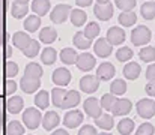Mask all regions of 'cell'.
Wrapping results in <instances>:
<instances>
[{
	"label": "cell",
	"mask_w": 155,
	"mask_h": 135,
	"mask_svg": "<svg viewBox=\"0 0 155 135\" xmlns=\"http://www.w3.org/2000/svg\"><path fill=\"white\" fill-rule=\"evenodd\" d=\"M151 38H152V33H151V30L146 26H137L131 32V42L136 45V47L149 44Z\"/></svg>",
	"instance_id": "obj_2"
},
{
	"label": "cell",
	"mask_w": 155,
	"mask_h": 135,
	"mask_svg": "<svg viewBox=\"0 0 155 135\" xmlns=\"http://www.w3.org/2000/svg\"><path fill=\"white\" fill-rule=\"evenodd\" d=\"M78 104H80V93L75 92V90H69V92L66 93V96H65V99H63L60 108H62V110H66V108H72V107H75V105H78Z\"/></svg>",
	"instance_id": "obj_18"
},
{
	"label": "cell",
	"mask_w": 155,
	"mask_h": 135,
	"mask_svg": "<svg viewBox=\"0 0 155 135\" xmlns=\"http://www.w3.org/2000/svg\"><path fill=\"white\" fill-rule=\"evenodd\" d=\"M2 123H3V110H2V99H0V129H2Z\"/></svg>",
	"instance_id": "obj_53"
},
{
	"label": "cell",
	"mask_w": 155,
	"mask_h": 135,
	"mask_svg": "<svg viewBox=\"0 0 155 135\" xmlns=\"http://www.w3.org/2000/svg\"><path fill=\"white\" fill-rule=\"evenodd\" d=\"M114 116H110V114H103V116H100L98 119H95V125L98 126V128H101L104 131H110L111 128H113V125H114V119H113Z\"/></svg>",
	"instance_id": "obj_26"
},
{
	"label": "cell",
	"mask_w": 155,
	"mask_h": 135,
	"mask_svg": "<svg viewBox=\"0 0 155 135\" xmlns=\"http://www.w3.org/2000/svg\"><path fill=\"white\" fill-rule=\"evenodd\" d=\"M114 74H116V69H114V66L111 65V63H108V62H104L101 63L98 68H97V77L100 78V80H111L113 77H114Z\"/></svg>",
	"instance_id": "obj_13"
},
{
	"label": "cell",
	"mask_w": 155,
	"mask_h": 135,
	"mask_svg": "<svg viewBox=\"0 0 155 135\" xmlns=\"http://www.w3.org/2000/svg\"><path fill=\"white\" fill-rule=\"evenodd\" d=\"M116 6L122 11V12H127V11H133L134 6L137 5L136 0H114Z\"/></svg>",
	"instance_id": "obj_43"
},
{
	"label": "cell",
	"mask_w": 155,
	"mask_h": 135,
	"mask_svg": "<svg viewBox=\"0 0 155 135\" xmlns=\"http://www.w3.org/2000/svg\"><path fill=\"white\" fill-rule=\"evenodd\" d=\"M66 90H63V87H56V89L51 90V101L53 104L56 105V107H59L60 108V105H62V102H63V99H65V96H66Z\"/></svg>",
	"instance_id": "obj_33"
},
{
	"label": "cell",
	"mask_w": 155,
	"mask_h": 135,
	"mask_svg": "<svg viewBox=\"0 0 155 135\" xmlns=\"http://www.w3.org/2000/svg\"><path fill=\"white\" fill-rule=\"evenodd\" d=\"M116 102H117V98L113 93H107L101 98V107H103V110H107V111H113Z\"/></svg>",
	"instance_id": "obj_32"
},
{
	"label": "cell",
	"mask_w": 155,
	"mask_h": 135,
	"mask_svg": "<svg viewBox=\"0 0 155 135\" xmlns=\"http://www.w3.org/2000/svg\"><path fill=\"white\" fill-rule=\"evenodd\" d=\"M137 113L142 119H151L155 116V101L140 99L137 102Z\"/></svg>",
	"instance_id": "obj_4"
},
{
	"label": "cell",
	"mask_w": 155,
	"mask_h": 135,
	"mask_svg": "<svg viewBox=\"0 0 155 135\" xmlns=\"http://www.w3.org/2000/svg\"><path fill=\"white\" fill-rule=\"evenodd\" d=\"M35 105L39 110H45L48 107V92L47 90L38 92V95L35 96Z\"/></svg>",
	"instance_id": "obj_37"
},
{
	"label": "cell",
	"mask_w": 155,
	"mask_h": 135,
	"mask_svg": "<svg viewBox=\"0 0 155 135\" xmlns=\"http://www.w3.org/2000/svg\"><path fill=\"white\" fill-rule=\"evenodd\" d=\"M69 15H71V6L66 5V3H60V5H57V6L51 11L50 18H51L53 23L62 24V23H65V21L68 20Z\"/></svg>",
	"instance_id": "obj_3"
},
{
	"label": "cell",
	"mask_w": 155,
	"mask_h": 135,
	"mask_svg": "<svg viewBox=\"0 0 155 135\" xmlns=\"http://www.w3.org/2000/svg\"><path fill=\"white\" fill-rule=\"evenodd\" d=\"M98 135H111V134H107V132H101V134H98Z\"/></svg>",
	"instance_id": "obj_56"
},
{
	"label": "cell",
	"mask_w": 155,
	"mask_h": 135,
	"mask_svg": "<svg viewBox=\"0 0 155 135\" xmlns=\"http://www.w3.org/2000/svg\"><path fill=\"white\" fill-rule=\"evenodd\" d=\"M142 17L145 20H154L155 18V2H146L140 8Z\"/></svg>",
	"instance_id": "obj_31"
},
{
	"label": "cell",
	"mask_w": 155,
	"mask_h": 135,
	"mask_svg": "<svg viewBox=\"0 0 155 135\" xmlns=\"http://www.w3.org/2000/svg\"><path fill=\"white\" fill-rule=\"evenodd\" d=\"M72 42H74V45H75L77 48H80V50H87V48L92 45V41L84 36V32H77V33L74 35Z\"/></svg>",
	"instance_id": "obj_28"
},
{
	"label": "cell",
	"mask_w": 155,
	"mask_h": 135,
	"mask_svg": "<svg viewBox=\"0 0 155 135\" xmlns=\"http://www.w3.org/2000/svg\"><path fill=\"white\" fill-rule=\"evenodd\" d=\"M32 42V38L26 33V32H17L14 33V38H12V44L14 47H17L18 50H26Z\"/></svg>",
	"instance_id": "obj_14"
},
{
	"label": "cell",
	"mask_w": 155,
	"mask_h": 135,
	"mask_svg": "<svg viewBox=\"0 0 155 135\" xmlns=\"http://www.w3.org/2000/svg\"><path fill=\"white\" fill-rule=\"evenodd\" d=\"M81 122H83V114L78 110H72V111L66 113L65 117H63V125L66 128H72L74 129L78 125H81Z\"/></svg>",
	"instance_id": "obj_12"
},
{
	"label": "cell",
	"mask_w": 155,
	"mask_h": 135,
	"mask_svg": "<svg viewBox=\"0 0 155 135\" xmlns=\"http://www.w3.org/2000/svg\"><path fill=\"white\" fill-rule=\"evenodd\" d=\"M17 89V84H15V81L14 80H6V83H5V90H6V93H14Z\"/></svg>",
	"instance_id": "obj_48"
},
{
	"label": "cell",
	"mask_w": 155,
	"mask_h": 135,
	"mask_svg": "<svg viewBox=\"0 0 155 135\" xmlns=\"http://www.w3.org/2000/svg\"><path fill=\"white\" fill-rule=\"evenodd\" d=\"M133 108V104L130 99H117L114 108H113V116H127Z\"/></svg>",
	"instance_id": "obj_15"
},
{
	"label": "cell",
	"mask_w": 155,
	"mask_h": 135,
	"mask_svg": "<svg viewBox=\"0 0 155 135\" xmlns=\"http://www.w3.org/2000/svg\"><path fill=\"white\" fill-rule=\"evenodd\" d=\"M117 131L120 135H130L134 131V122L131 119H122L119 123H117Z\"/></svg>",
	"instance_id": "obj_30"
},
{
	"label": "cell",
	"mask_w": 155,
	"mask_h": 135,
	"mask_svg": "<svg viewBox=\"0 0 155 135\" xmlns=\"http://www.w3.org/2000/svg\"><path fill=\"white\" fill-rule=\"evenodd\" d=\"M139 56H140V59H142L143 62H146V63L154 62L155 60V47H145V48H142L140 53H139Z\"/></svg>",
	"instance_id": "obj_39"
},
{
	"label": "cell",
	"mask_w": 155,
	"mask_h": 135,
	"mask_svg": "<svg viewBox=\"0 0 155 135\" xmlns=\"http://www.w3.org/2000/svg\"><path fill=\"white\" fill-rule=\"evenodd\" d=\"M78 135H98L97 134V129L91 125H84L80 131H78Z\"/></svg>",
	"instance_id": "obj_47"
},
{
	"label": "cell",
	"mask_w": 155,
	"mask_h": 135,
	"mask_svg": "<svg viewBox=\"0 0 155 135\" xmlns=\"http://www.w3.org/2000/svg\"><path fill=\"white\" fill-rule=\"evenodd\" d=\"M23 122H24L26 128H29V129H36V128L42 123V114H41L39 110L35 108V107L26 108V111L23 113Z\"/></svg>",
	"instance_id": "obj_1"
},
{
	"label": "cell",
	"mask_w": 155,
	"mask_h": 135,
	"mask_svg": "<svg viewBox=\"0 0 155 135\" xmlns=\"http://www.w3.org/2000/svg\"><path fill=\"white\" fill-rule=\"evenodd\" d=\"M24 107V102H23V98L21 96H12L8 99L6 102V110L11 113V114H17L23 110Z\"/></svg>",
	"instance_id": "obj_20"
},
{
	"label": "cell",
	"mask_w": 155,
	"mask_h": 135,
	"mask_svg": "<svg viewBox=\"0 0 155 135\" xmlns=\"http://www.w3.org/2000/svg\"><path fill=\"white\" fill-rule=\"evenodd\" d=\"M51 135H69V134H68V131H65V129H57V131H54Z\"/></svg>",
	"instance_id": "obj_52"
},
{
	"label": "cell",
	"mask_w": 155,
	"mask_h": 135,
	"mask_svg": "<svg viewBox=\"0 0 155 135\" xmlns=\"http://www.w3.org/2000/svg\"><path fill=\"white\" fill-rule=\"evenodd\" d=\"M11 12H12V15H14L15 18H23V17H26V15H27V12H29V6H27V5L14 3V5H12Z\"/></svg>",
	"instance_id": "obj_40"
},
{
	"label": "cell",
	"mask_w": 155,
	"mask_h": 135,
	"mask_svg": "<svg viewBox=\"0 0 155 135\" xmlns=\"http://www.w3.org/2000/svg\"><path fill=\"white\" fill-rule=\"evenodd\" d=\"M125 92H127V83H125V80L119 78V80H114V81L111 83V86H110V93L119 96V95H124Z\"/></svg>",
	"instance_id": "obj_36"
},
{
	"label": "cell",
	"mask_w": 155,
	"mask_h": 135,
	"mask_svg": "<svg viewBox=\"0 0 155 135\" xmlns=\"http://www.w3.org/2000/svg\"><path fill=\"white\" fill-rule=\"evenodd\" d=\"M155 128L151 125V123H143L137 128V132L136 135H154Z\"/></svg>",
	"instance_id": "obj_46"
},
{
	"label": "cell",
	"mask_w": 155,
	"mask_h": 135,
	"mask_svg": "<svg viewBox=\"0 0 155 135\" xmlns=\"http://www.w3.org/2000/svg\"><path fill=\"white\" fill-rule=\"evenodd\" d=\"M77 59H78V54L75 53L74 48H63V50L60 51V60H62L65 65L77 63Z\"/></svg>",
	"instance_id": "obj_23"
},
{
	"label": "cell",
	"mask_w": 155,
	"mask_h": 135,
	"mask_svg": "<svg viewBox=\"0 0 155 135\" xmlns=\"http://www.w3.org/2000/svg\"><path fill=\"white\" fill-rule=\"evenodd\" d=\"M75 3L80 8H86V6H91L92 5V0H75Z\"/></svg>",
	"instance_id": "obj_51"
},
{
	"label": "cell",
	"mask_w": 155,
	"mask_h": 135,
	"mask_svg": "<svg viewBox=\"0 0 155 135\" xmlns=\"http://www.w3.org/2000/svg\"><path fill=\"white\" fill-rule=\"evenodd\" d=\"M117 21H119V24H120V26H124V27H131V26H134V24H136V21H137V15H136V12H134V11L120 12V15H119Z\"/></svg>",
	"instance_id": "obj_21"
},
{
	"label": "cell",
	"mask_w": 155,
	"mask_h": 135,
	"mask_svg": "<svg viewBox=\"0 0 155 135\" xmlns=\"http://www.w3.org/2000/svg\"><path fill=\"white\" fill-rule=\"evenodd\" d=\"M32 9L38 17H44L50 11V2L48 0H33L32 2Z\"/></svg>",
	"instance_id": "obj_22"
},
{
	"label": "cell",
	"mask_w": 155,
	"mask_h": 135,
	"mask_svg": "<svg viewBox=\"0 0 155 135\" xmlns=\"http://www.w3.org/2000/svg\"><path fill=\"white\" fill-rule=\"evenodd\" d=\"M145 90H146V93H148L149 96H155V80L154 81H149V83L146 84Z\"/></svg>",
	"instance_id": "obj_50"
},
{
	"label": "cell",
	"mask_w": 155,
	"mask_h": 135,
	"mask_svg": "<svg viewBox=\"0 0 155 135\" xmlns=\"http://www.w3.org/2000/svg\"><path fill=\"white\" fill-rule=\"evenodd\" d=\"M140 71H142V68H140L139 63H136V62H130V63H127L125 68H124V77H125L127 80H133V81H134V80L139 78Z\"/></svg>",
	"instance_id": "obj_17"
},
{
	"label": "cell",
	"mask_w": 155,
	"mask_h": 135,
	"mask_svg": "<svg viewBox=\"0 0 155 135\" xmlns=\"http://www.w3.org/2000/svg\"><path fill=\"white\" fill-rule=\"evenodd\" d=\"M39 48H41V44H39L38 41L32 39L30 45H29L26 50H23V53H24V56H26V57H36V56H38V53H39Z\"/></svg>",
	"instance_id": "obj_42"
},
{
	"label": "cell",
	"mask_w": 155,
	"mask_h": 135,
	"mask_svg": "<svg viewBox=\"0 0 155 135\" xmlns=\"http://www.w3.org/2000/svg\"><path fill=\"white\" fill-rule=\"evenodd\" d=\"M53 81L59 87H65L71 83V72L66 68H57L53 72Z\"/></svg>",
	"instance_id": "obj_6"
},
{
	"label": "cell",
	"mask_w": 155,
	"mask_h": 135,
	"mask_svg": "<svg viewBox=\"0 0 155 135\" xmlns=\"http://www.w3.org/2000/svg\"><path fill=\"white\" fill-rule=\"evenodd\" d=\"M59 122H60V119H59V114H57L56 111H48V113L42 117V126H44V129H47V131L54 129V128L59 125Z\"/></svg>",
	"instance_id": "obj_19"
},
{
	"label": "cell",
	"mask_w": 155,
	"mask_h": 135,
	"mask_svg": "<svg viewBox=\"0 0 155 135\" xmlns=\"http://www.w3.org/2000/svg\"><path fill=\"white\" fill-rule=\"evenodd\" d=\"M29 0H15V3H20V5H27Z\"/></svg>",
	"instance_id": "obj_54"
},
{
	"label": "cell",
	"mask_w": 155,
	"mask_h": 135,
	"mask_svg": "<svg viewBox=\"0 0 155 135\" xmlns=\"http://www.w3.org/2000/svg\"><path fill=\"white\" fill-rule=\"evenodd\" d=\"M24 134V128L20 122L17 120H12L8 123L6 126V135H23Z\"/></svg>",
	"instance_id": "obj_38"
},
{
	"label": "cell",
	"mask_w": 155,
	"mask_h": 135,
	"mask_svg": "<svg viewBox=\"0 0 155 135\" xmlns=\"http://www.w3.org/2000/svg\"><path fill=\"white\" fill-rule=\"evenodd\" d=\"M133 56H134V54H133V50H131L130 47H122V48H119L117 53H116V59H117L119 62H128V60H131Z\"/></svg>",
	"instance_id": "obj_41"
},
{
	"label": "cell",
	"mask_w": 155,
	"mask_h": 135,
	"mask_svg": "<svg viewBox=\"0 0 155 135\" xmlns=\"http://www.w3.org/2000/svg\"><path fill=\"white\" fill-rule=\"evenodd\" d=\"M94 51H95V54L98 56V57H108L110 54H111V51H113V45L110 44L107 39H104V38H100L95 44H94Z\"/></svg>",
	"instance_id": "obj_11"
},
{
	"label": "cell",
	"mask_w": 155,
	"mask_h": 135,
	"mask_svg": "<svg viewBox=\"0 0 155 135\" xmlns=\"http://www.w3.org/2000/svg\"><path fill=\"white\" fill-rule=\"evenodd\" d=\"M41 26V18L38 15H29L24 20V29L26 32H36Z\"/></svg>",
	"instance_id": "obj_29"
},
{
	"label": "cell",
	"mask_w": 155,
	"mask_h": 135,
	"mask_svg": "<svg viewBox=\"0 0 155 135\" xmlns=\"http://www.w3.org/2000/svg\"><path fill=\"white\" fill-rule=\"evenodd\" d=\"M100 87V80L98 77H94V75H86L80 80V89L83 90L84 93H94L97 92Z\"/></svg>",
	"instance_id": "obj_9"
},
{
	"label": "cell",
	"mask_w": 155,
	"mask_h": 135,
	"mask_svg": "<svg viewBox=\"0 0 155 135\" xmlns=\"http://www.w3.org/2000/svg\"><path fill=\"white\" fill-rule=\"evenodd\" d=\"M56 57H57V53H56V50L51 48V47H47V48L42 51V54H41V60H42V63H45V65H53V63L56 62Z\"/></svg>",
	"instance_id": "obj_35"
},
{
	"label": "cell",
	"mask_w": 155,
	"mask_h": 135,
	"mask_svg": "<svg viewBox=\"0 0 155 135\" xmlns=\"http://www.w3.org/2000/svg\"><path fill=\"white\" fill-rule=\"evenodd\" d=\"M100 26H98V23H95V21H92V23H89L87 26H86V29L83 30L84 32V36L87 38V39H91V41H94L98 35H100Z\"/></svg>",
	"instance_id": "obj_34"
},
{
	"label": "cell",
	"mask_w": 155,
	"mask_h": 135,
	"mask_svg": "<svg viewBox=\"0 0 155 135\" xmlns=\"http://www.w3.org/2000/svg\"><path fill=\"white\" fill-rule=\"evenodd\" d=\"M20 86H21L23 92H26V93L30 95V93H33V92H36V90L39 89L41 80H38V78H29V77H24V75H23Z\"/></svg>",
	"instance_id": "obj_16"
},
{
	"label": "cell",
	"mask_w": 155,
	"mask_h": 135,
	"mask_svg": "<svg viewBox=\"0 0 155 135\" xmlns=\"http://www.w3.org/2000/svg\"><path fill=\"white\" fill-rule=\"evenodd\" d=\"M57 39V32L51 27H44L39 32V41L44 44H53Z\"/></svg>",
	"instance_id": "obj_25"
},
{
	"label": "cell",
	"mask_w": 155,
	"mask_h": 135,
	"mask_svg": "<svg viewBox=\"0 0 155 135\" xmlns=\"http://www.w3.org/2000/svg\"><path fill=\"white\" fill-rule=\"evenodd\" d=\"M113 12H114V8L111 3H105V5H100L97 3L95 8H94V14L98 20H103V21H107L113 17Z\"/></svg>",
	"instance_id": "obj_7"
},
{
	"label": "cell",
	"mask_w": 155,
	"mask_h": 135,
	"mask_svg": "<svg viewBox=\"0 0 155 135\" xmlns=\"http://www.w3.org/2000/svg\"><path fill=\"white\" fill-rule=\"evenodd\" d=\"M83 108H84L86 114L94 117V119H98L100 116H103L101 114V111H103L101 101H98L97 98H87L84 101V104H83Z\"/></svg>",
	"instance_id": "obj_5"
},
{
	"label": "cell",
	"mask_w": 155,
	"mask_h": 135,
	"mask_svg": "<svg viewBox=\"0 0 155 135\" xmlns=\"http://www.w3.org/2000/svg\"><path fill=\"white\" fill-rule=\"evenodd\" d=\"M146 80H149V81H154L155 80V65L148 66V69H146Z\"/></svg>",
	"instance_id": "obj_49"
},
{
	"label": "cell",
	"mask_w": 155,
	"mask_h": 135,
	"mask_svg": "<svg viewBox=\"0 0 155 135\" xmlns=\"http://www.w3.org/2000/svg\"><path fill=\"white\" fill-rule=\"evenodd\" d=\"M97 3H100V5H105V3H110V0H97Z\"/></svg>",
	"instance_id": "obj_55"
},
{
	"label": "cell",
	"mask_w": 155,
	"mask_h": 135,
	"mask_svg": "<svg viewBox=\"0 0 155 135\" xmlns=\"http://www.w3.org/2000/svg\"><path fill=\"white\" fill-rule=\"evenodd\" d=\"M108 42L111 45H119V44H124L125 41V32L117 27V26H113L107 30V38H105Z\"/></svg>",
	"instance_id": "obj_10"
},
{
	"label": "cell",
	"mask_w": 155,
	"mask_h": 135,
	"mask_svg": "<svg viewBox=\"0 0 155 135\" xmlns=\"http://www.w3.org/2000/svg\"><path fill=\"white\" fill-rule=\"evenodd\" d=\"M5 39V0H0V45Z\"/></svg>",
	"instance_id": "obj_44"
},
{
	"label": "cell",
	"mask_w": 155,
	"mask_h": 135,
	"mask_svg": "<svg viewBox=\"0 0 155 135\" xmlns=\"http://www.w3.org/2000/svg\"><path fill=\"white\" fill-rule=\"evenodd\" d=\"M86 20H87V15H86L84 11H81V9L71 11V23H72V26L80 27V26H83L86 23Z\"/></svg>",
	"instance_id": "obj_27"
},
{
	"label": "cell",
	"mask_w": 155,
	"mask_h": 135,
	"mask_svg": "<svg viewBox=\"0 0 155 135\" xmlns=\"http://www.w3.org/2000/svg\"><path fill=\"white\" fill-rule=\"evenodd\" d=\"M42 74H44L42 68L38 63H35V62L29 63L26 66V71H24V77H29V78H38V80H41Z\"/></svg>",
	"instance_id": "obj_24"
},
{
	"label": "cell",
	"mask_w": 155,
	"mask_h": 135,
	"mask_svg": "<svg viewBox=\"0 0 155 135\" xmlns=\"http://www.w3.org/2000/svg\"><path fill=\"white\" fill-rule=\"evenodd\" d=\"M5 74H6L8 78H14L18 74V65L14 63V62H6V65H5Z\"/></svg>",
	"instance_id": "obj_45"
},
{
	"label": "cell",
	"mask_w": 155,
	"mask_h": 135,
	"mask_svg": "<svg viewBox=\"0 0 155 135\" xmlns=\"http://www.w3.org/2000/svg\"><path fill=\"white\" fill-rule=\"evenodd\" d=\"M95 63H97V60H95V57L92 56V54H89V53H83V54H78V59H77V68L80 69V71H91V69H94L95 68Z\"/></svg>",
	"instance_id": "obj_8"
}]
</instances>
